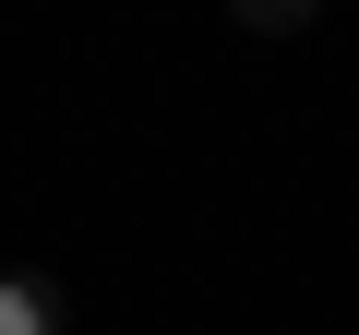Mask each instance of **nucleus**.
Instances as JSON below:
<instances>
[{
    "label": "nucleus",
    "instance_id": "nucleus-1",
    "mask_svg": "<svg viewBox=\"0 0 359 335\" xmlns=\"http://www.w3.org/2000/svg\"><path fill=\"white\" fill-rule=\"evenodd\" d=\"M0 335H72V287L36 264H0Z\"/></svg>",
    "mask_w": 359,
    "mask_h": 335
},
{
    "label": "nucleus",
    "instance_id": "nucleus-2",
    "mask_svg": "<svg viewBox=\"0 0 359 335\" xmlns=\"http://www.w3.org/2000/svg\"><path fill=\"white\" fill-rule=\"evenodd\" d=\"M228 25H240V36H264V48H287V36H311V25H323V0H228Z\"/></svg>",
    "mask_w": 359,
    "mask_h": 335
}]
</instances>
